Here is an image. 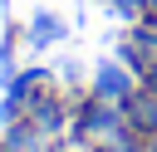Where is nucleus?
Wrapping results in <instances>:
<instances>
[{
    "label": "nucleus",
    "mask_w": 157,
    "mask_h": 152,
    "mask_svg": "<svg viewBox=\"0 0 157 152\" xmlns=\"http://www.w3.org/2000/svg\"><path fill=\"white\" fill-rule=\"evenodd\" d=\"M0 152H54V137H44L29 118H15V123H5Z\"/></svg>",
    "instance_id": "obj_2"
},
{
    "label": "nucleus",
    "mask_w": 157,
    "mask_h": 152,
    "mask_svg": "<svg viewBox=\"0 0 157 152\" xmlns=\"http://www.w3.org/2000/svg\"><path fill=\"white\" fill-rule=\"evenodd\" d=\"M137 93V83H132V69H123V64H98V74H93V98H103V103H128Z\"/></svg>",
    "instance_id": "obj_1"
},
{
    "label": "nucleus",
    "mask_w": 157,
    "mask_h": 152,
    "mask_svg": "<svg viewBox=\"0 0 157 152\" xmlns=\"http://www.w3.org/2000/svg\"><path fill=\"white\" fill-rule=\"evenodd\" d=\"M25 118H29V123H34L44 137H59V132H64V123H69V113H64V98H59V93H44V98H34Z\"/></svg>",
    "instance_id": "obj_3"
},
{
    "label": "nucleus",
    "mask_w": 157,
    "mask_h": 152,
    "mask_svg": "<svg viewBox=\"0 0 157 152\" xmlns=\"http://www.w3.org/2000/svg\"><path fill=\"white\" fill-rule=\"evenodd\" d=\"M54 39H64V20H59V15H34L29 44H54Z\"/></svg>",
    "instance_id": "obj_5"
},
{
    "label": "nucleus",
    "mask_w": 157,
    "mask_h": 152,
    "mask_svg": "<svg viewBox=\"0 0 157 152\" xmlns=\"http://www.w3.org/2000/svg\"><path fill=\"white\" fill-rule=\"evenodd\" d=\"M152 152H157V132H152Z\"/></svg>",
    "instance_id": "obj_7"
},
{
    "label": "nucleus",
    "mask_w": 157,
    "mask_h": 152,
    "mask_svg": "<svg viewBox=\"0 0 157 152\" xmlns=\"http://www.w3.org/2000/svg\"><path fill=\"white\" fill-rule=\"evenodd\" d=\"M137 88H147V93H157V64H152L147 74H137Z\"/></svg>",
    "instance_id": "obj_6"
},
{
    "label": "nucleus",
    "mask_w": 157,
    "mask_h": 152,
    "mask_svg": "<svg viewBox=\"0 0 157 152\" xmlns=\"http://www.w3.org/2000/svg\"><path fill=\"white\" fill-rule=\"evenodd\" d=\"M123 118H128V127H132L137 137H152V132H157V93L137 88V93L123 103Z\"/></svg>",
    "instance_id": "obj_4"
},
{
    "label": "nucleus",
    "mask_w": 157,
    "mask_h": 152,
    "mask_svg": "<svg viewBox=\"0 0 157 152\" xmlns=\"http://www.w3.org/2000/svg\"><path fill=\"white\" fill-rule=\"evenodd\" d=\"M108 5H113V0H108Z\"/></svg>",
    "instance_id": "obj_8"
}]
</instances>
